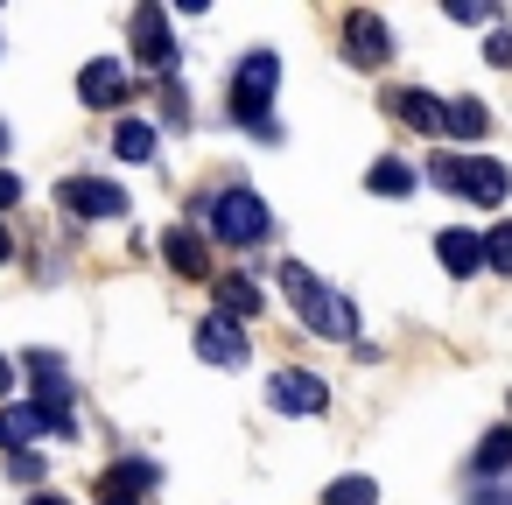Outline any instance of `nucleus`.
Returning a JSON list of instances; mask_svg holds the SVG:
<instances>
[{"label": "nucleus", "mask_w": 512, "mask_h": 505, "mask_svg": "<svg viewBox=\"0 0 512 505\" xmlns=\"http://www.w3.org/2000/svg\"><path fill=\"white\" fill-rule=\"evenodd\" d=\"M491 64H512V36H491V50H484Z\"/></svg>", "instance_id": "nucleus-27"}, {"label": "nucleus", "mask_w": 512, "mask_h": 505, "mask_svg": "<svg viewBox=\"0 0 512 505\" xmlns=\"http://www.w3.org/2000/svg\"><path fill=\"white\" fill-rule=\"evenodd\" d=\"M365 183H372L379 197H407V190H414V169L386 155V162H372V176H365Z\"/></svg>", "instance_id": "nucleus-20"}, {"label": "nucleus", "mask_w": 512, "mask_h": 505, "mask_svg": "<svg viewBox=\"0 0 512 505\" xmlns=\"http://www.w3.org/2000/svg\"><path fill=\"white\" fill-rule=\"evenodd\" d=\"M57 204L71 218H127V190L120 183H99V176H64L57 183Z\"/></svg>", "instance_id": "nucleus-4"}, {"label": "nucleus", "mask_w": 512, "mask_h": 505, "mask_svg": "<svg viewBox=\"0 0 512 505\" xmlns=\"http://www.w3.org/2000/svg\"><path fill=\"white\" fill-rule=\"evenodd\" d=\"M281 295H288V309L309 323V337H323V344H351V337H358V309H351L323 274H309L302 260L281 267Z\"/></svg>", "instance_id": "nucleus-1"}, {"label": "nucleus", "mask_w": 512, "mask_h": 505, "mask_svg": "<svg viewBox=\"0 0 512 505\" xmlns=\"http://www.w3.org/2000/svg\"><path fill=\"white\" fill-rule=\"evenodd\" d=\"M470 505H505V498H491V491H477V498H470Z\"/></svg>", "instance_id": "nucleus-31"}, {"label": "nucleus", "mask_w": 512, "mask_h": 505, "mask_svg": "<svg viewBox=\"0 0 512 505\" xmlns=\"http://www.w3.org/2000/svg\"><path fill=\"white\" fill-rule=\"evenodd\" d=\"M8 393H15V365H8V358H0V400H8Z\"/></svg>", "instance_id": "nucleus-28"}, {"label": "nucleus", "mask_w": 512, "mask_h": 505, "mask_svg": "<svg viewBox=\"0 0 512 505\" xmlns=\"http://www.w3.org/2000/svg\"><path fill=\"white\" fill-rule=\"evenodd\" d=\"M29 505H71V498H57V491H36V498H29Z\"/></svg>", "instance_id": "nucleus-29"}, {"label": "nucleus", "mask_w": 512, "mask_h": 505, "mask_svg": "<svg viewBox=\"0 0 512 505\" xmlns=\"http://www.w3.org/2000/svg\"><path fill=\"white\" fill-rule=\"evenodd\" d=\"M134 57L148 71H169L176 64V43H169V15L162 8H134Z\"/></svg>", "instance_id": "nucleus-9"}, {"label": "nucleus", "mask_w": 512, "mask_h": 505, "mask_svg": "<svg viewBox=\"0 0 512 505\" xmlns=\"http://www.w3.org/2000/svg\"><path fill=\"white\" fill-rule=\"evenodd\" d=\"M267 400H274L281 414H323V407H330V386H323L316 372H274Z\"/></svg>", "instance_id": "nucleus-8"}, {"label": "nucleus", "mask_w": 512, "mask_h": 505, "mask_svg": "<svg viewBox=\"0 0 512 505\" xmlns=\"http://www.w3.org/2000/svg\"><path fill=\"white\" fill-rule=\"evenodd\" d=\"M43 470H50V463H43L36 449H15V456H8V477H15V484H43Z\"/></svg>", "instance_id": "nucleus-23"}, {"label": "nucleus", "mask_w": 512, "mask_h": 505, "mask_svg": "<svg viewBox=\"0 0 512 505\" xmlns=\"http://www.w3.org/2000/svg\"><path fill=\"white\" fill-rule=\"evenodd\" d=\"M505 505H512V498H505Z\"/></svg>", "instance_id": "nucleus-34"}, {"label": "nucleus", "mask_w": 512, "mask_h": 505, "mask_svg": "<svg viewBox=\"0 0 512 505\" xmlns=\"http://www.w3.org/2000/svg\"><path fill=\"white\" fill-rule=\"evenodd\" d=\"M190 344H197V358H204V365H225V372H239V365H246V337H239V323H225V316H204Z\"/></svg>", "instance_id": "nucleus-7"}, {"label": "nucleus", "mask_w": 512, "mask_h": 505, "mask_svg": "<svg viewBox=\"0 0 512 505\" xmlns=\"http://www.w3.org/2000/svg\"><path fill=\"white\" fill-rule=\"evenodd\" d=\"M218 316H225V323H246V316H260V288H253L246 274H225V281H218Z\"/></svg>", "instance_id": "nucleus-14"}, {"label": "nucleus", "mask_w": 512, "mask_h": 505, "mask_svg": "<svg viewBox=\"0 0 512 505\" xmlns=\"http://www.w3.org/2000/svg\"><path fill=\"white\" fill-rule=\"evenodd\" d=\"M323 505H379V484H372V477H337V484L323 491Z\"/></svg>", "instance_id": "nucleus-21"}, {"label": "nucleus", "mask_w": 512, "mask_h": 505, "mask_svg": "<svg viewBox=\"0 0 512 505\" xmlns=\"http://www.w3.org/2000/svg\"><path fill=\"white\" fill-rule=\"evenodd\" d=\"M162 253H169V267H176L183 281H211V246H204L190 225H176V232L162 239Z\"/></svg>", "instance_id": "nucleus-11"}, {"label": "nucleus", "mask_w": 512, "mask_h": 505, "mask_svg": "<svg viewBox=\"0 0 512 505\" xmlns=\"http://www.w3.org/2000/svg\"><path fill=\"white\" fill-rule=\"evenodd\" d=\"M456 197H470V204L498 211V204L512 197V169H505V162H491V155H470V162H456Z\"/></svg>", "instance_id": "nucleus-5"}, {"label": "nucleus", "mask_w": 512, "mask_h": 505, "mask_svg": "<svg viewBox=\"0 0 512 505\" xmlns=\"http://www.w3.org/2000/svg\"><path fill=\"white\" fill-rule=\"evenodd\" d=\"M211 232H218L225 246H260V239L274 232V218H267V204H260L253 190H225V197L211 204Z\"/></svg>", "instance_id": "nucleus-3"}, {"label": "nucleus", "mask_w": 512, "mask_h": 505, "mask_svg": "<svg viewBox=\"0 0 512 505\" xmlns=\"http://www.w3.org/2000/svg\"><path fill=\"white\" fill-rule=\"evenodd\" d=\"M498 470H512V428H491L477 442V477H498Z\"/></svg>", "instance_id": "nucleus-19"}, {"label": "nucleus", "mask_w": 512, "mask_h": 505, "mask_svg": "<svg viewBox=\"0 0 512 505\" xmlns=\"http://www.w3.org/2000/svg\"><path fill=\"white\" fill-rule=\"evenodd\" d=\"M435 260H442L456 281H470V274L484 267V253H477V232H442V239H435Z\"/></svg>", "instance_id": "nucleus-13"}, {"label": "nucleus", "mask_w": 512, "mask_h": 505, "mask_svg": "<svg viewBox=\"0 0 512 505\" xmlns=\"http://www.w3.org/2000/svg\"><path fill=\"white\" fill-rule=\"evenodd\" d=\"M442 127L456 141H484L491 134V113H484V99H456V106H442Z\"/></svg>", "instance_id": "nucleus-15"}, {"label": "nucleus", "mask_w": 512, "mask_h": 505, "mask_svg": "<svg viewBox=\"0 0 512 505\" xmlns=\"http://www.w3.org/2000/svg\"><path fill=\"white\" fill-rule=\"evenodd\" d=\"M449 22H498V8H484V0H449Z\"/></svg>", "instance_id": "nucleus-24"}, {"label": "nucleus", "mask_w": 512, "mask_h": 505, "mask_svg": "<svg viewBox=\"0 0 512 505\" xmlns=\"http://www.w3.org/2000/svg\"><path fill=\"white\" fill-rule=\"evenodd\" d=\"M386 106H393V120H407L414 134H442V99H435V92H393Z\"/></svg>", "instance_id": "nucleus-12"}, {"label": "nucleus", "mask_w": 512, "mask_h": 505, "mask_svg": "<svg viewBox=\"0 0 512 505\" xmlns=\"http://www.w3.org/2000/svg\"><path fill=\"white\" fill-rule=\"evenodd\" d=\"M0 148H8V127H0Z\"/></svg>", "instance_id": "nucleus-33"}, {"label": "nucleus", "mask_w": 512, "mask_h": 505, "mask_svg": "<svg viewBox=\"0 0 512 505\" xmlns=\"http://www.w3.org/2000/svg\"><path fill=\"white\" fill-rule=\"evenodd\" d=\"M22 204V176L15 169H0V211H15Z\"/></svg>", "instance_id": "nucleus-25"}, {"label": "nucleus", "mask_w": 512, "mask_h": 505, "mask_svg": "<svg viewBox=\"0 0 512 505\" xmlns=\"http://www.w3.org/2000/svg\"><path fill=\"white\" fill-rule=\"evenodd\" d=\"M456 162H463V155H435V162H428V169H435V183H442V190H456Z\"/></svg>", "instance_id": "nucleus-26"}, {"label": "nucleus", "mask_w": 512, "mask_h": 505, "mask_svg": "<svg viewBox=\"0 0 512 505\" xmlns=\"http://www.w3.org/2000/svg\"><path fill=\"white\" fill-rule=\"evenodd\" d=\"M344 57H351L358 71H379V64L393 57L386 22H379V15H365V8H358V15H344Z\"/></svg>", "instance_id": "nucleus-6"}, {"label": "nucleus", "mask_w": 512, "mask_h": 505, "mask_svg": "<svg viewBox=\"0 0 512 505\" xmlns=\"http://www.w3.org/2000/svg\"><path fill=\"white\" fill-rule=\"evenodd\" d=\"M78 99H85V106H120V99H127V64H120V57H99V64H85V78H78Z\"/></svg>", "instance_id": "nucleus-10"}, {"label": "nucleus", "mask_w": 512, "mask_h": 505, "mask_svg": "<svg viewBox=\"0 0 512 505\" xmlns=\"http://www.w3.org/2000/svg\"><path fill=\"white\" fill-rule=\"evenodd\" d=\"M106 505H134V498H106Z\"/></svg>", "instance_id": "nucleus-32"}, {"label": "nucleus", "mask_w": 512, "mask_h": 505, "mask_svg": "<svg viewBox=\"0 0 512 505\" xmlns=\"http://www.w3.org/2000/svg\"><path fill=\"white\" fill-rule=\"evenodd\" d=\"M477 253L491 260V274H512V225H498V232H491V239H484Z\"/></svg>", "instance_id": "nucleus-22"}, {"label": "nucleus", "mask_w": 512, "mask_h": 505, "mask_svg": "<svg viewBox=\"0 0 512 505\" xmlns=\"http://www.w3.org/2000/svg\"><path fill=\"white\" fill-rule=\"evenodd\" d=\"M29 435H43V414H36V407H22V400H15V407H0V442H8V456H15Z\"/></svg>", "instance_id": "nucleus-18"}, {"label": "nucleus", "mask_w": 512, "mask_h": 505, "mask_svg": "<svg viewBox=\"0 0 512 505\" xmlns=\"http://www.w3.org/2000/svg\"><path fill=\"white\" fill-rule=\"evenodd\" d=\"M113 155H120V162H148V155H155V127H148V120H120V127H113Z\"/></svg>", "instance_id": "nucleus-17"}, {"label": "nucleus", "mask_w": 512, "mask_h": 505, "mask_svg": "<svg viewBox=\"0 0 512 505\" xmlns=\"http://www.w3.org/2000/svg\"><path fill=\"white\" fill-rule=\"evenodd\" d=\"M8 253H15V232H8V225H0V260H8Z\"/></svg>", "instance_id": "nucleus-30"}, {"label": "nucleus", "mask_w": 512, "mask_h": 505, "mask_svg": "<svg viewBox=\"0 0 512 505\" xmlns=\"http://www.w3.org/2000/svg\"><path fill=\"white\" fill-rule=\"evenodd\" d=\"M148 484H155V463H148V456H134V463H113V470H106V491H113V498H134V505H141V491H148Z\"/></svg>", "instance_id": "nucleus-16"}, {"label": "nucleus", "mask_w": 512, "mask_h": 505, "mask_svg": "<svg viewBox=\"0 0 512 505\" xmlns=\"http://www.w3.org/2000/svg\"><path fill=\"white\" fill-rule=\"evenodd\" d=\"M274 85H281V57H274V50H253V57H239V71H232V120H246L260 141H281V127L267 120V106H274Z\"/></svg>", "instance_id": "nucleus-2"}]
</instances>
